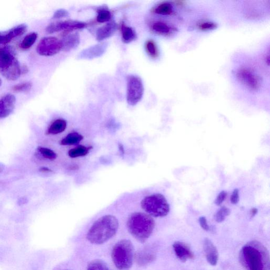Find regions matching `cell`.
I'll return each instance as SVG.
<instances>
[{"instance_id":"6da1fadb","label":"cell","mask_w":270,"mask_h":270,"mask_svg":"<svg viewBox=\"0 0 270 270\" xmlns=\"http://www.w3.org/2000/svg\"><path fill=\"white\" fill-rule=\"evenodd\" d=\"M240 258L247 270H270L269 252L258 242H250L244 246L241 250Z\"/></svg>"},{"instance_id":"7a4b0ae2","label":"cell","mask_w":270,"mask_h":270,"mask_svg":"<svg viewBox=\"0 0 270 270\" xmlns=\"http://www.w3.org/2000/svg\"><path fill=\"white\" fill-rule=\"evenodd\" d=\"M119 228L117 218L112 215L103 216L88 231L87 240L94 244H104L116 234Z\"/></svg>"},{"instance_id":"3957f363","label":"cell","mask_w":270,"mask_h":270,"mask_svg":"<svg viewBox=\"0 0 270 270\" xmlns=\"http://www.w3.org/2000/svg\"><path fill=\"white\" fill-rule=\"evenodd\" d=\"M127 227L135 239L144 243L152 235L155 228V221L149 214L136 212L128 218Z\"/></svg>"},{"instance_id":"277c9868","label":"cell","mask_w":270,"mask_h":270,"mask_svg":"<svg viewBox=\"0 0 270 270\" xmlns=\"http://www.w3.org/2000/svg\"><path fill=\"white\" fill-rule=\"evenodd\" d=\"M11 46L0 48V74L8 80L15 81L21 74V67Z\"/></svg>"},{"instance_id":"5b68a950","label":"cell","mask_w":270,"mask_h":270,"mask_svg":"<svg viewBox=\"0 0 270 270\" xmlns=\"http://www.w3.org/2000/svg\"><path fill=\"white\" fill-rule=\"evenodd\" d=\"M134 255V246L130 240H120L113 248L112 258L116 267L120 270H129L132 268Z\"/></svg>"},{"instance_id":"8992f818","label":"cell","mask_w":270,"mask_h":270,"mask_svg":"<svg viewBox=\"0 0 270 270\" xmlns=\"http://www.w3.org/2000/svg\"><path fill=\"white\" fill-rule=\"evenodd\" d=\"M141 207L147 214L156 217L168 215L170 205L162 194H155L145 197L141 202Z\"/></svg>"},{"instance_id":"52a82bcc","label":"cell","mask_w":270,"mask_h":270,"mask_svg":"<svg viewBox=\"0 0 270 270\" xmlns=\"http://www.w3.org/2000/svg\"><path fill=\"white\" fill-rule=\"evenodd\" d=\"M144 87L142 80L138 76L130 75L127 79V101L128 104L134 106L142 99Z\"/></svg>"},{"instance_id":"ba28073f","label":"cell","mask_w":270,"mask_h":270,"mask_svg":"<svg viewBox=\"0 0 270 270\" xmlns=\"http://www.w3.org/2000/svg\"><path fill=\"white\" fill-rule=\"evenodd\" d=\"M62 50L61 40L53 37H44L40 40L37 47V52L42 56H53L58 54Z\"/></svg>"},{"instance_id":"9c48e42d","label":"cell","mask_w":270,"mask_h":270,"mask_svg":"<svg viewBox=\"0 0 270 270\" xmlns=\"http://www.w3.org/2000/svg\"><path fill=\"white\" fill-rule=\"evenodd\" d=\"M236 77L242 84L252 91H257L261 87L260 77L250 69L241 68L238 69Z\"/></svg>"},{"instance_id":"30bf717a","label":"cell","mask_w":270,"mask_h":270,"mask_svg":"<svg viewBox=\"0 0 270 270\" xmlns=\"http://www.w3.org/2000/svg\"><path fill=\"white\" fill-rule=\"evenodd\" d=\"M85 23L77 21H65L51 23L46 28L49 34H53L63 30L72 31L84 28Z\"/></svg>"},{"instance_id":"8fae6325","label":"cell","mask_w":270,"mask_h":270,"mask_svg":"<svg viewBox=\"0 0 270 270\" xmlns=\"http://www.w3.org/2000/svg\"><path fill=\"white\" fill-rule=\"evenodd\" d=\"M108 44L100 43L83 50L79 54L78 58L80 59L91 60L104 55L107 49Z\"/></svg>"},{"instance_id":"7c38bea8","label":"cell","mask_w":270,"mask_h":270,"mask_svg":"<svg viewBox=\"0 0 270 270\" xmlns=\"http://www.w3.org/2000/svg\"><path fill=\"white\" fill-rule=\"evenodd\" d=\"M16 104L15 96L11 94L6 95L0 99V118L9 116L14 111Z\"/></svg>"},{"instance_id":"4fadbf2b","label":"cell","mask_w":270,"mask_h":270,"mask_svg":"<svg viewBox=\"0 0 270 270\" xmlns=\"http://www.w3.org/2000/svg\"><path fill=\"white\" fill-rule=\"evenodd\" d=\"M203 248L206 258L210 265L215 266L218 260V253L213 243L207 238L204 241Z\"/></svg>"},{"instance_id":"5bb4252c","label":"cell","mask_w":270,"mask_h":270,"mask_svg":"<svg viewBox=\"0 0 270 270\" xmlns=\"http://www.w3.org/2000/svg\"><path fill=\"white\" fill-rule=\"evenodd\" d=\"M173 247L177 258L181 261L186 262L194 258L190 248L183 242H176L173 244Z\"/></svg>"},{"instance_id":"9a60e30c","label":"cell","mask_w":270,"mask_h":270,"mask_svg":"<svg viewBox=\"0 0 270 270\" xmlns=\"http://www.w3.org/2000/svg\"><path fill=\"white\" fill-rule=\"evenodd\" d=\"M117 25L114 21L109 22L98 29L96 33V39L99 41L106 39L112 36L117 30Z\"/></svg>"},{"instance_id":"2e32d148","label":"cell","mask_w":270,"mask_h":270,"mask_svg":"<svg viewBox=\"0 0 270 270\" xmlns=\"http://www.w3.org/2000/svg\"><path fill=\"white\" fill-rule=\"evenodd\" d=\"M61 41L62 44V50L68 51L79 46L80 38L79 34L75 33L65 36Z\"/></svg>"},{"instance_id":"e0dca14e","label":"cell","mask_w":270,"mask_h":270,"mask_svg":"<svg viewBox=\"0 0 270 270\" xmlns=\"http://www.w3.org/2000/svg\"><path fill=\"white\" fill-rule=\"evenodd\" d=\"M135 260L139 266H145L150 264L156 259L153 253L147 251H139L134 255Z\"/></svg>"},{"instance_id":"ac0fdd59","label":"cell","mask_w":270,"mask_h":270,"mask_svg":"<svg viewBox=\"0 0 270 270\" xmlns=\"http://www.w3.org/2000/svg\"><path fill=\"white\" fill-rule=\"evenodd\" d=\"M28 29V25L22 23L16 25L8 31H6V38L9 43L16 37L21 36L26 33Z\"/></svg>"},{"instance_id":"d6986e66","label":"cell","mask_w":270,"mask_h":270,"mask_svg":"<svg viewBox=\"0 0 270 270\" xmlns=\"http://www.w3.org/2000/svg\"><path fill=\"white\" fill-rule=\"evenodd\" d=\"M67 128V121L65 119H58L49 127L47 132L49 135H57L65 131Z\"/></svg>"},{"instance_id":"ffe728a7","label":"cell","mask_w":270,"mask_h":270,"mask_svg":"<svg viewBox=\"0 0 270 270\" xmlns=\"http://www.w3.org/2000/svg\"><path fill=\"white\" fill-rule=\"evenodd\" d=\"M83 138V137L78 133H71L60 141V144L65 146L78 144Z\"/></svg>"},{"instance_id":"44dd1931","label":"cell","mask_w":270,"mask_h":270,"mask_svg":"<svg viewBox=\"0 0 270 270\" xmlns=\"http://www.w3.org/2000/svg\"><path fill=\"white\" fill-rule=\"evenodd\" d=\"M152 29L155 33L162 35H169L173 30L170 25L163 21L154 22L152 25Z\"/></svg>"},{"instance_id":"7402d4cb","label":"cell","mask_w":270,"mask_h":270,"mask_svg":"<svg viewBox=\"0 0 270 270\" xmlns=\"http://www.w3.org/2000/svg\"><path fill=\"white\" fill-rule=\"evenodd\" d=\"M122 40L124 43H129L136 38V34L134 30L125 24L121 26Z\"/></svg>"},{"instance_id":"603a6c76","label":"cell","mask_w":270,"mask_h":270,"mask_svg":"<svg viewBox=\"0 0 270 270\" xmlns=\"http://www.w3.org/2000/svg\"><path fill=\"white\" fill-rule=\"evenodd\" d=\"M155 14L162 16H170L173 14V7L172 4L169 2L160 3L154 9Z\"/></svg>"},{"instance_id":"cb8c5ba5","label":"cell","mask_w":270,"mask_h":270,"mask_svg":"<svg viewBox=\"0 0 270 270\" xmlns=\"http://www.w3.org/2000/svg\"><path fill=\"white\" fill-rule=\"evenodd\" d=\"M92 148V146L86 147L84 146L76 147L68 152V155L71 158L85 156Z\"/></svg>"},{"instance_id":"d4e9b609","label":"cell","mask_w":270,"mask_h":270,"mask_svg":"<svg viewBox=\"0 0 270 270\" xmlns=\"http://www.w3.org/2000/svg\"><path fill=\"white\" fill-rule=\"evenodd\" d=\"M38 34L36 33H31L25 36L22 40L20 47L23 49H28L33 46L36 41Z\"/></svg>"},{"instance_id":"484cf974","label":"cell","mask_w":270,"mask_h":270,"mask_svg":"<svg viewBox=\"0 0 270 270\" xmlns=\"http://www.w3.org/2000/svg\"><path fill=\"white\" fill-rule=\"evenodd\" d=\"M145 49L147 53L152 58L155 59L159 56V51L155 41L148 40L145 43Z\"/></svg>"},{"instance_id":"4316f807","label":"cell","mask_w":270,"mask_h":270,"mask_svg":"<svg viewBox=\"0 0 270 270\" xmlns=\"http://www.w3.org/2000/svg\"><path fill=\"white\" fill-rule=\"evenodd\" d=\"M87 270H109L106 263L101 260H95L90 262Z\"/></svg>"},{"instance_id":"83f0119b","label":"cell","mask_w":270,"mask_h":270,"mask_svg":"<svg viewBox=\"0 0 270 270\" xmlns=\"http://www.w3.org/2000/svg\"><path fill=\"white\" fill-rule=\"evenodd\" d=\"M231 213L229 209L226 207H222L217 212V213L214 216L215 220L217 223H222Z\"/></svg>"},{"instance_id":"f1b7e54d","label":"cell","mask_w":270,"mask_h":270,"mask_svg":"<svg viewBox=\"0 0 270 270\" xmlns=\"http://www.w3.org/2000/svg\"><path fill=\"white\" fill-rule=\"evenodd\" d=\"M38 151L44 158L53 160L57 158L56 153L48 148L39 147Z\"/></svg>"},{"instance_id":"f546056e","label":"cell","mask_w":270,"mask_h":270,"mask_svg":"<svg viewBox=\"0 0 270 270\" xmlns=\"http://www.w3.org/2000/svg\"><path fill=\"white\" fill-rule=\"evenodd\" d=\"M112 14L107 10H100L98 12L97 20L99 23H105L111 20Z\"/></svg>"},{"instance_id":"4dcf8cb0","label":"cell","mask_w":270,"mask_h":270,"mask_svg":"<svg viewBox=\"0 0 270 270\" xmlns=\"http://www.w3.org/2000/svg\"><path fill=\"white\" fill-rule=\"evenodd\" d=\"M33 87V83L31 82H25L19 83L13 87V90L18 93L27 92Z\"/></svg>"},{"instance_id":"1f68e13d","label":"cell","mask_w":270,"mask_h":270,"mask_svg":"<svg viewBox=\"0 0 270 270\" xmlns=\"http://www.w3.org/2000/svg\"><path fill=\"white\" fill-rule=\"evenodd\" d=\"M217 25L212 21H203L198 25V28L202 31H210L216 29Z\"/></svg>"},{"instance_id":"d6a6232c","label":"cell","mask_w":270,"mask_h":270,"mask_svg":"<svg viewBox=\"0 0 270 270\" xmlns=\"http://www.w3.org/2000/svg\"><path fill=\"white\" fill-rule=\"evenodd\" d=\"M69 15V12L65 9H61L57 10L53 16V19H60L67 17Z\"/></svg>"},{"instance_id":"836d02e7","label":"cell","mask_w":270,"mask_h":270,"mask_svg":"<svg viewBox=\"0 0 270 270\" xmlns=\"http://www.w3.org/2000/svg\"><path fill=\"white\" fill-rule=\"evenodd\" d=\"M227 196V193L226 191H222L217 196L215 203L219 206L226 200Z\"/></svg>"},{"instance_id":"e575fe53","label":"cell","mask_w":270,"mask_h":270,"mask_svg":"<svg viewBox=\"0 0 270 270\" xmlns=\"http://www.w3.org/2000/svg\"><path fill=\"white\" fill-rule=\"evenodd\" d=\"M231 202L233 204H236L239 201V191L238 189H235L230 198Z\"/></svg>"},{"instance_id":"d590c367","label":"cell","mask_w":270,"mask_h":270,"mask_svg":"<svg viewBox=\"0 0 270 270\" xmlns=\"http://www.w3.org/2000/svg\"><path fill=\"white\" fill-rule=\"evenodd\" d=\"M199 222H200L201 228L206 231H209L210 230V227L208 223L207 219L204 216L201 217L199 219Z\"/></svg>"},{"instance_id":"8d00e7d4","label":"cell","mask_w":270,"mask_h":270,"mask_svg":"<svg viewBox=\"0 0 270 270\" xmlns=\"http://www.w3.org/2000/svg\"><path fill=\"white\" fill-rule=\"evenodd\" d=\"M9 42L6 39V31H0V46L5 45Z\"/></svg>"},{"instance_id":"74e56055","label":"cell","mask_w":270,"mask_h":270,"mask_svg":"<svg viewBox=\"0 0 270 270\" xmlns=\"http://www.w3.org/2000/svg\"><path fill=\"white\" fill-rule=\"evenodd\" d=\"M257 213H258V210H257L256 208H253L251 210L250 213L251 217H253Z\"/></svg>"},{"instance_id":"f35d334b","label":"cell","mask_w":270,"mask_h":270,"mask_svg":"<svg viewBox=\"0 0 270 270\" xmlns=\"http://www.w3.org/2000/svg\"><path fill=\"white\" fill-rule=\"evenodd\" d=\"M39 171L41 172L42 173H50L52 172V170H50V169L47 168V167H42V168H40Z\"/></svg>"},{"instance_id":"ab89813d","label":"cell","mask_w":270,"mask_h":270,"mask_svg":"<svg viewBox=\"0 0 270 270\" xmlns=\"http://www.w3.org/2000/svg\"><path fill=\"white\" fill-rule=\"evenodd\" d=\"M3 166L0 165V174L2 173V172L3 171Z\"/></svg>"},{"instance_id":"60d3db41","label":"cell","mask_w":270,"mask_h":270,"mask_svg":"<svg viewBox=\"0 0 270 270\" xmlns=\"http://www.w3.org/2000/svg\"><path fill=\"white\" fill-rule=\"evenodd\" d=\"M1 85H2V80L1 79H0V87H1Z\"/></svg>"}]
</instances>
